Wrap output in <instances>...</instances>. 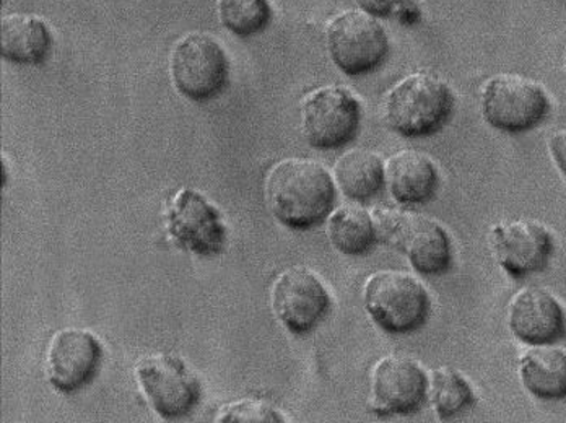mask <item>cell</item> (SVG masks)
<instances>
[{
    "label": "cell",
    "mask_w": 566,
    "mask_h": 423,
    "mask_svg": "<svg viewBox=\"0 0 566 423\" xmlns=\"http://www.w3.org/2000/svg\"><path fill=\"white\" fill-rule=\"evenodd\" d=\"M265 201L282 225L310 230L333 211L336 186L326 168L317 161L289 158L269 171Z\"/></svg>",
    "instance_id": "obj_1"
},
{
    "label": "cell",
    "mask_w": 566,
    "mask_h": 423,
    "mask_svg": "<svg viewBox=\"0 0 566 423\" xmlns=\"http://www.w3.org/2000/svg\"><path fill=\"white\" fill-rule=\"evenodd\" d=\"M378 242L402 251L422 275H443L453 264V243L443 226L419 213L378 208L371 213Z\"/></svg>",
    "instance_id": "obj_2"
},
{
    "label": "cell",
    "mask_w": 566,
    "mask_h": 423,
    "mask_svg": "<svg viewBox=\"0 0 566 423\" xmlns=\"http://www.w3.org/2000/svg\"><path fill=\"white\" fill-rule=\"evenodd\" d=\"M454 96L444 82L428 74H413L400 81L386 96L385 119L403 137L438 133L450 119Z\"/></svg>",
    "instance_id": "obj_3"
},
{
    "label": "cell",
    "mask_w": 566,
    "mask_h": 423,
    "mask_svg": "<svg viewBox=\"0 0 566 423\" xmlns=\"http://www.w3.org/2000/svg\"><path fill=\"white\" fill-rule=\"evenodd\" d=\"M365 308L373 321L389 334H410L422 328L431 311L430 295L416 277L382 271L368 278Z\"/></svg>",
    "instance_id": "obj_4"
},
{
    "label": "cell",
    "mask_w": 566,
    "mask_h": 423,
    "mask_svg": "<svg viewBox=\"0 0 566 423\" xmlns=\"http://www.w3.org/2000/svg\"><path fill=\"white\" fill-rule=\"evenodd\" d=\"M172 85L192 102L203 103L226 91L230 62L219 41L209 34L191 33L182 38L170 56Z\"/></svg>",
    "instance_id": "obj_5"
},
{
    "label": "cell",
    "mask_w": 566,
    "mask_h": 423,
    "mask_svg": "<svg viewBox=\"0 0 566 423\" xmlns=\"http://www.w3.org/2000/svg\"><path fill=\"white\" fill-rule=\"evenodd\" d=\"M551 102L536 82L516 74L496 75L482 91V115L502 133L534 129L548 115Z\"/></svg>",
    "instance_id": "obj_6"
},
{
    "label": "cell",
    "mask_w": 566,
    "mask_h": 423,
    "mask_svg": "<svg viewBox=\"0 0 566 423\" xmlns=\"http://www.w3.org/2000/svg\"><path fill=\"white\" fill-rule=\"evenodd\" d=\"M165 229L179 250L216 256L226 247L228 230L222 213L195 189H179L165 205Z\"/></svg>",
    "instance_id": "obj_7"
},
{
    "label": "cell",
    "mask_w": 566,
    "mask_h": 423,
    "mask_svg": "<svg viewBox=\"0 0 566 423\" xmlns=\"http://www.w3.org/2000/svg\"><path fill=\"white\" fill-rule=\"evenodd\" d=\"M326 36L334 64L350 77L371 74L388 60V34L367 12L340 13L327 25Z\"/></svg>",
    "instance_id": "obj_8"
},
{
    "label": "cell",
    "mask_w": 566,
    "mask_h": 423,
    "mask_svg": "<svg viewBox=\"0 0 566 423\" xmlns=\"http://www.w3.org/2000/svg\"><path fill=\"white\" fill-rule=\"evenodd\" d=\"M361 124V106L347 88H317L302 106V127L310 146L334 150L357 137Z\"/></svg>",
    "instance_id": "obj_9"
},
{
    "label": "cell",
    "mask_w": 566,
    "mask_h": 423,
    "mask_svg": "<svg viewBox=\"0 0 566 423\" xmlns=\"http://www.w3.org/2000/svg\"><path fill=\"white\" fill-rule=\"evenodd\" d=\"M137 381L148 404L171 421L188 415L198 405L200 383L185 362L170 353H151L139 360Z\"/></svg>",
    "instance_id": "obj_10"
},
{
    "label": "cell",
    "mask_w": 566,
    "mask_h": 423,
    "mask_svg": "<svg viewBox=\"0 0 566 423\" xmlns=\"http://www.w3.org/2000/svg\"><path fill=\"white\" fill-rule=\"evenodd\" d=\"M271 303L279 321L296 336L314 331L333 308L329 292L306 267H292L279 275Z\"/></svg>",
    "instance_id": "obj_11"
},
{
    "label": "cell",
    "mask_w": 566,
    "mask_h": 423,
    "mask_svg": "<svg viewBox=\"0 0 566 423\" xmlns=\"http://www.w3.org/2000/svg\"><path fill=\"white\" fill-rule=\"evenodd\" d=\"M102 343L85 329H62L51 337L44 359L48 381L59 393L82 390L95 377L102 362Z\"/></svg>",
    "instance_id": "obj_12"
},
{
    "label": "cell",
    "mask_w": 566,
    "mask_h": 423,
    "mask_svg": "<svg viewBox=\"0 0 566 423\" xmlns=\"http://www.w3.org/2000/svg\"><path fill=\"white\" fill-rule=\"evenodd\" d=\"M496 261L511 277L542 273L554 253L551 232L536 220H510L492 229Z\"/></svg>",
    "instance_id": "obj_13"
},
{
    "label": "cell",
    "mask_w": 566,
    "mask_h": 423,
    "mask_svg": "<svg viewBox=\"0 0 566 423\" xmlns=\"http://www.w3.org/2000/svg\"><path fill=\"white\" fill-rule=\"evenodd\" d=\"M427 374L406 357H386L373 370V412L379 417L416 414L427 401Z\"/></svg>",
    "instance_id": "obj_14"
},
{
    "label": "cell",
    "mask_w": 566,
    "mask_h": 423,
    "mask_svg": "<svg viewBox=\"0 0 566 423\" xmlns=\"http://www.w3.org/2000/svg\"><path fill=\"white\" fill-rule=\"evenodd\" d=\"M509 326L521 342L548 346L566 336L565 309L547 290L524 288L510 303Z\"/></svg>",
    "instance_id": "obj_15"
},
{
    "label": "cell",
    "mask_w": 566,
    "mask_h": 423,
    "mask_svg": "<svg viewBox=\"0 0 566 423\" xmlns=\"http://www.w3.org/2000/svg\"><path fill=\"white\" fill-rule=\"evenodd\" d=\"M389 192L399 204H427L440 188V175L433 161L417 150H400L386 167Z\"/></svg>",
    "instance_id": "obj_16"
},
{
    "label": "cell",
    "mask_w": 566,
    "mask_h": 423,
    "mask_svg": "<svg viewBox=\"0 0 566 423\" xmlns=\"http://www.w3.org/2000/svg\"><path fill=\"white\" fill-rule=\"evenodd\" d=\"M53 36L43 20L12 13L0 25V53L3 60L20 65H40L46 61Z\"/></svg>",
    "instance_id": "obj_17"
},
{
    "label": "cell",
    "mask_w": 566,
    "mask_h": 423,
    "mask_svg": "<svg viewBox=\"0 0 566 423\" xmlns=\"http://www.w3.org/2000/svg\"><path fill=\"white\" fill-rule=\"evenodd\" d=\"M340 191L352 201L365 202L382 191L386 170L373 151L354 149L342 155L334 168Z\"/></svg>",
    "instance_id": "obj_18"
},
{
    "label": "cell",
    "mask_w": 566,
    "mask_h": 423,
    "mask_svg": "<svg viewBox=\"0 0 566 423\" xmlns=\"http://www.w3.org/2000/svg\"><path fill=\"white\" fill-rule=\"evenodd\" d=\"M521 381L531 394L544 401L566 399V352L560 349L530 350L520 362Z\"/></svg>",
    "instance_id": "obj_19"
},
{
    "label": "cell",
    "mask_w": 566,
    "mask_h": 423,
    "mask_svg": "<svg viewBox=\"0 0 566 423\" xmlns=\"http://www.w3.org/2000/svg\"><path fill=\"white\" fill-rule=\"evenodd\" d=\"M329 242L345 256H364L378 242L375 220L364 209L345 205L327 223Z\"/></svg>",
    "instance_id": "obj_20"
},
{
    "label": "cell",
    "mask_w": 566,
    "mask_h": 423,
    "mask_svg": "<svg viewBox=\"0 0 566 423\" xmlns=\"http://www.w3.org/2000/svg\"><path fill=\"white\" fill-rule=\"evenodd\" d=\"M431 402L440 419H453L475 404L474 391L471 384L450 370L441 368L431 373Z\"/></svg>",
    "instance_id": "obj_21"
},
{
    "label": "cell",
    "mask_w": 566,
    "mask_h": 423,
    "mask_svg": "<svg viewBox=\"0 0 566 423\" xmlns=\"http://www.w3.org/2000/svg\"><path fill=\"white\" fill-rule=\"evenodd\" d=\"M220 22L240 38H250L268 29L272 20L269 0H217Z\"/></svg>",
    "instance_id": "obj_22"
},
{
    "label": "cell",
    "mask_w": 566,
    "mask_h": 423,
    "mask_svg": "<svg viewBox=\"0 0 566 423\" xmlns=\"http://www.w3.org/2000/svg\"><path fill=\"white\" fill-rule=\"evenodd\" d=\"M217 422H283V415L269 402L243 399V401L230 402L220 409L216 417Z\"/></svg>",
    "instance_id": "obj_23"
},
{
    "label": "cell",
    "mask_w": 566,
    "mask_h": 423,
    "mask_svg": "<svg viewBox=\"0 0 566 423\" xmlns=\"http://www.w3.org/2000/svg\"><path fill=\"white\" fill-rule=\"evenodd\" d=\"M409 0H357L364 12L373 17H388L399 12Z\"/></svg>",
    "instance_id": "obj_24"
},
{
    "label": "cell",
    "mask_w": 566,
    "mask_h": 423,
    "mask_svg": "<svg viewBox=\"0 0 566 423\" xmlns=\"http://www.w3.org/2000/svg\"><path fill=\"white\" fill-rule=\"evenodd\" d=\"M548 150H551L558 170L566 177V129L552 134L551 140H548Z\"/></svg>",
    "instance_id": "obj_25"
},
{
    "label": "cell",
    "mask_w": 566,
    "mask_h": 423,
    "mask_svg": "<svg viewBox=\"0 0 566 423\" xmlns=\"http://www.w3.org/2000/svg\"><path fill=\"white\" fill-rule=\"evenodd\" d=\"M564 71L566 75V47H565V54H564Z\"/></svg>",
    "instance_id": "obj_26"
}]
</instances>
